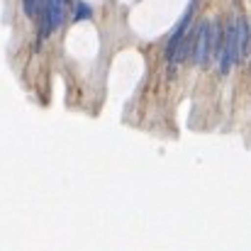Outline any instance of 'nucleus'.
Segmentation results:
<instances>
[{"instance_id": "3", "label": "nucleus", "mask_w": 251, "mask_h": 251, "mask_svg": "<svg viewBox=\"0 0 251 251\" xmlns=\"http://www.w3.org/2000/svg\"><path fill=\"white\" fill-rule=\"evenodd\" d=\"M90 17H93L90 5H85V2H76V7H74V20H76V22H83V20H90Z\"/></svg>"}, {"instance_id": "1", "label": "nucleus", "mask_w": 251, "mask_h": 251, "mask_svg": "<svg viewBox=\"0 0 251 251\" xmlns=\"http://www.w3.org/2000/svg\"><path fill=\"white\" fill-rule=\"evenodd\" d=\"M210 44H212V32H210V20H202L193 29V61L195 66H207L210 61Z\"/></svg>"}, {"instance_id": "4", "label": "nucleus", "mask_w": 251, "mask_h": 251, "mask_svg": "<svg viewBox=\"0 0 251 251\" xmlns=\"http://www.w3.org/2000/svg\"><path fill=\"white\" fill-rule=\"evenodd\" d=\"M37 2H39V0H25V12H27L29 17H34V10H37Z\"/></svg>"}, {"instance_id": "2", "label": "nucleus", "mask_w": 251, "mask_h": 251, "mask_svg": "<svg viewBox=\"0 0 251 251\" xmlns=\"http://www.w3.org/2000/svg\"><path fill=\"white\" fill-rule=\"evenodd\" d=\"M237 42H239V64L251 54V25L247 17H237Z\"/></svg>"}]
</instances>
